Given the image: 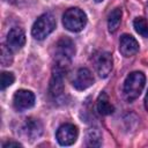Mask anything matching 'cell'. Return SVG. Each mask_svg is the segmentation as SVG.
<instances>
[{
    "instance_id": "cell-1",
    "label": "cell",
    "mask_w": 148,
    "mask_h": 148,
    "mask_svg": "<svg viewBox=\"0 0 148 148\" xmlns=\"http://www.w3.org/2000/svg\"><path fill=\"white\" fill-rule=\"evenodd\" d=\"M146 76L142 72H132L127 75L124 82V94L128 102L136 99L143 90Z\"/></svg>"
},
{
    "instance_id": "cell-2",
    "label": "cell",
    "mask_w": 148,
    "mask_h": 148,
    "mask_svg": "<svg viewBox=\"0 0 148 148\" xmlns=\"http://www.w3.org/2000/svg\"><path fill=\"white\" fill-rule=\"evenodd\" d=\"M75 53V45L68 37L60 38L56 44V65L68 69L71 59Z\"/></svg>"
},
{
    "instance_id": "cell-3",
    "label": "cell",
    "mask_w": 148,
    "mask_h": 148,
    "mask_svg": "<svg viewBox=\"0 0 148 148\" xmlns=\"http://www.w3.org/2000/svg\"><path fill=\"white\" fill-rule=\"evenodd\" d=\"M62 23L67 30L72 32H79L87 24V15L80 8L73 7L65 12L62 16Z\"/></svg>"
},
{
    "instance_id": "cell-4",
    "label": "cell",
    "mask_w": 148,
    "mask_h": 148,
    "mask_svg": "<svg viewBox=\"0 0 148 148\" xmlns=\"http://www.w3.org/2000/svg\"><path fill=\"white\" fill-rule=\"evenodd\" d=\"M56 28V20L52 14L45 13L40 15L34 23L31 29V35L35 39L42 40L47 37Z\"/></svg>"
},
{
    "instance_id": "cell-5",
    "label": "cell",
    "mask_w": 148,
    "mask_h": 148,
    "mask_svg": "<svg viewBox=\"0 0 148 148\" xmlns=\"http://www.w3.org/2000/svg\"><path fill=\"white\" fill-rule=\"evenodd\" d=\"M67 69L62 68L58 65L53 67L52 71V76L50 80V95L53 98H58L62 95L64 92V77L66 75Z\"/></svg>"
},
{
    "instance_id": "cell-6",
    "label": "cell",
    "mask_w": 148,
    "mask_h": 148,
    "mask_svg": "<svg viewBox=\"0 0 148 148\" xmlns=\"http://www.w3.org/2000/svg\"><path fill=\"white\" fill-rule=\"evenodd\" d=\"M77 135H79L77 127L75 125H73V124H69V123L61 125L57 130V133H56V138H57L58 142L61 146H71V145H73L76 141Z\"/></svg>"
},
{
    "instance_id": "cell-7",
    "label": "cell",
    "mask_w": 148,
    "mask_h": 148,
    "mask_svg": "<svg viewBox=\"0 0 148 148\" xmlns=\"http://www.w3.org/2000/svg\"><path fill=\"white\" fill-rule=\"evenodd\" d=\"M35 104V95L27 89H20L15 91L13 96V105L17 111H24L32 108Z\"/></svg>"
},
{
    "instance_id": "cell-8",
    "label": "cell",
    "mask_w": 148,
    "mask_h": 148,
    "mask_svg": "<svg viewBox=\"0 0 148 148\" xmlns=\"http://www.w3.org/2000/svg\"><path fill=\"white\" fill-rule=\"evenodd\" d=\"M112 66H113L112 56L109 52H99L95 57V67L97 74L101 77H108L112 71Z\"/></svg>"
},
{
    "instance_id": "cell-9",
    "label": "cell",
    "mask_w": 148,
    "mask_h": 148,
    "mask_svg": "<svg viewBox=\"0 0 148 148\" xmlns=\"http://www.w3.org/2000/svg\"><path fill=\"white\" fill-rule=\"evenodd\" d=\"M6 43H7V46L12 51H18L25 44V34H24V31L18 27L12 28L9 30L8 35H7Z\"/></svg>"
},
{
    "instance_id": "cell-10",
    "label": "cell",
    "mask_w": 148,
    "mask_h": 148,
    "mask_svg": "<svg viewBox=\"0 0 148 148\" xmlns=\"http://www.w3.org/2000/svg\"><path fill=\"white\" fill-rule=\"evenodd\" d=\"M92 83H94V76L88 68L77 69V72L75 73V75L72 80L73 87L77 90H84V89L89 88Z\"/></svg>"
},
{
    "instance_id": "cell-11",
    "label": "cell",
    "mask_w": 148,
    "mask_h": 148,
    "mask_svg": "<svg viewBox=\"0 0 148 148\" xmlns=\"http://www.w3.org/2000/svg\"><path fill=\"white\" fill-rule=\"evenodd\" d=\"M139 51V43L136 39L127 34H124L119 39V52L124 57H132Z\"/></svg>"
},
{
    "instance_id": "cell-12",
    "label": "cell",
    "mask_w": 148,
    "mask_h": 148,
    "mask_svg": "<svg viewBox=\"0 0 148 148\" xmlns=\"http://www.w3.org/2000/svg\"><path fill=\"white\" fill-rule=\"evenodd\" d=\"M22 131L24 133V135L30 139V140H35L37 138H39L43 133V125L38 119L35 118H27L23 123L22 126Z\"/></svg>"
},
{
    "instance_id": "cell-13",
    "label": "cell",
    "mask_w": 148,
    "mask_h": 148,
    "mask_svg": "<svg viewBox=\"0 0 148 148\" xmlns=\"http://www.w3.org/2000/svg\"><path fill=\"white\" fill-rule=\"evenodd\" d=\"M96 108H97V111L103 114V116H108V114H111L113 113L114 111V108L113 105L110 103V99L108 97V95L105 92H101L98 98H97V104H96Z\"/></svg>"
},
{
    "instance_id": "cell-14",
    "label": "cell",
    "mask_w": 148,
    "mask_h": 148,
    "mask_svg": "<svg viewBox=\"0 0 148 148\" xmlns=\"http://www.w3.org/2000/svg\"><path fill=\"white\" fill-rule=\"evenodd\" d=\"M121 9L119 7L114 8L111 10V13L109 14V17H108V28H109V31L110 32H116L119 28V24L121 22Z\"/></svg>"
},
{
    "instance_id": "cell-15",
    "label": "cell",
    "mask_w": 148,
    "mask_h": 148,
    "mask_svg": "<svg viewBox=\"0 0 148 148\" xmlns=\"http://www.w3.org/2000/svg\"><path fill=\"white\" fill-rule=\"evenodd\" d=\"M86 145L88 147H99L102 145V135L98 128H89L86 134Z\"/></svg>"
},
{
    "instance_id": "cell-16",
    "label": "cell",
    "mask_w": 148,
    "mask_h": 148,
    "mask_svg": "<svg viewBox=\"0 0 148 148\" xmlns=\"http://www.w3.org/2000/svg\"><path fill=\"white\" fill-rule=\"evenodd\" d=\"M133 27L135 31L142 37L148 38V21L145 17H136L133 21Z\"/></svg>"
},
{
    "instance_id": "cell-17",
    "label": "cell",
    "mask_w": 148,
    "mask_h": 148,
    "mask_svg": "<svg viewBox=\"0 0 148 148\" xmlns=\"http://www.w3.org/2000/svg\"><path fill=\"white\" fill-rule=\"evenodd\" d=\"M0 61L2 66H10L13 62V54H12V50L7 46V45H2L1 46V57H0Z\"/></svg>"
},
{
    "instance_id": "cell-18",
    "label": "cell",
    "mask_w": 148,
    "mask_h": 148,
    "mask_svg": "<svg viewBox=\"0 0 148 148\" xmlns=\"http://www.w3.org/2000/svg\"><path fill=\"white\" fill-rule=\"evenodd\" d=\"M14 80H15V76L13 73L10 72H2L1 73V79H0V82H1V89H6L7 87L12 86L14 83Z\"/></svg>"
},
{
    "instance_id": "cell-19",
    "label": "cell",
    "mask_w": 148,
    "mask_h": 148,
    "mask_svg": "<svg viewBox=\"0 0 148 148\" xmlns=\"http://www.w3.org/2000/svg\"><path fill=\"white\" fill-rule=\"evenodd\" d=\"M3 148H8V147H22V145L20 142H16V141H7L2 145Z\"/></svg>"
},
{
    "instance_id": "cell-20",
    "label": "cell",
    "mask_w": 148,
    "mask_h": 148,
    "mask_svg": "<svg viewBox=\"0 0 148 148\" xmlns=\"http://www.w3.org/2000/svg\"><path fill=\"white\" fill-rule=\"evenodd\" d=\"M145 108H146V110L148 111V91H147L146 97H145Z\"/></svg>"
},
{
    "instance_id": "cell-21",
    "label": "cell",
    "mask_w": 148,
    "mask_h": 148,
    "mask_svg": "<svg viewBox=\"0 0 148 148\" xmlns=\"http://www.w3.org/2000/svg\"><path fill=\"white\" fill-rule=\"evenodd\" d=\"M95 1H96V2H102L103 0H95Z\"/></svg>"
}]
</instances>
